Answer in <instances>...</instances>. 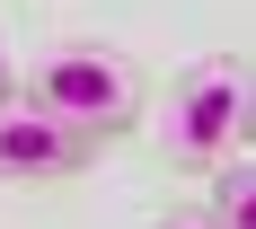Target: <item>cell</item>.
Segmentation results:
<instances>
[{
    "label": "cell",
    "mask_w": 256,
    "mask_h": 229,
    "mask_svg": "<svg viewBox=\"0 0 256 229\" xmlns=\"http://www.w3.org/2000/svg\"><path fill=\"white\" fill-rule=\"evenodd\" d=\"M248 106H256V62L248 53H204L168 79L159 106V159L177 177H221L248 141Z\"/></svg>",
    "instance_id": "6da1fadb"
},
{
    "label": "cell",
    "mask_w": 256,
    "mask_h": 229,
    "mask_svg": "<svg viewBox=\"0 0 256 229\" xmlns=\"http://www.w3.org/2000/svg\"><path fill=\"white\" fill-rule=\"evenodd\" d=\"M18 97L62 115V124H80V132H98V141H115V132H132L150 115V79L115 44H53L18 71Z\"/></svg>",
    "instance_id": "7a4b0ae2"
},
{
    "label": "cell",
    "mask_w": 256,
    "mask_h": 229,
    "mask_svg": "<svg viewBox=\"0 0 256 229\" xmlns=\"http://www.w3.org/2000/svg\"><path fill=\"white\" fill-rule=\"evenodd\" d=\"M98 132L62 124V115H44V106H0V185H71L98 168Z\"/></svg>",
    "instance_id": "3957f363"
},
{
    "label": "cell",
    "mask_w": 256,
    "mask_h": 229,
    "mask_svg": "<svg viewBox=\"0 0 256 229\" xmlns=\"http://www.w3.org/2000/svg\"><path fill=\"white\" fill-rule=\"evenodd\" d=\"M212 229H256V159H230L221 177H212Z\"/></svg>",
    "instance_id": "277c9868"
},
{
    "label": "cell",
    "mask_w": 256,
    "mask_h": 229,
    "mask_svg": "<svg viewBox=\"0 0 256 229\" xmlns=\"http://www.w3.org/2000/svg\"><path fill=\"white\" fill-rule=\"evenodd\" d=\"M18 71H26V62L9 53V35H0V106H18Z\"/></svg>",
    "instance_id": "5b68a950"
},
{
    "label": "cell",
    "mask_w": 256,
    "mask_h": 229,
    "mask_svg": "<svg viewBox=\"0 0 256 229\" xmlns=\"http://www.w3.org/2000/svg\"><path fill=\"white\" fill-rule=\"evenodd\" d=\"M159 229H212V212H168Z\"/></svg>",
    "instance_id": "8992f818"
},
{
    "label": "cell",
    "mask_w": 256,
    "mask_h": 229,
    "mask_svg": "<svg viewBox=\"0 0 256 229\" xmlns=\"http://www.w3.org/2000/svg\"><path fill=\"white\" fill-rule=\"evenodd\" d=\"M248 141H256V106H248Z\"/></svg>",
    "instance_id": "52a82bcc"
}]
</instances>
